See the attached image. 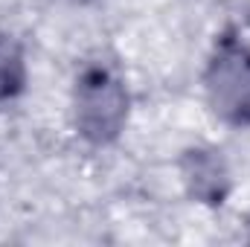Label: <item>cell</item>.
I'll use <instances>...</instances> for the list:
<instances>
[{"label": "cell", "mask_w": 250, "mask_h": 247, "mask_svg": "<svg viewBox=\"0 0 250 247\" xmlns=\"http://www.w3.org/2000/svg\"><path fill=\"white\" fill-rule=\"evenodd\" d=\"M128 114V93L108 62L87 64L76 82V125L93 143H108L120 134Z\"/></svg>", "instance_id": "6da1fadb"}, {"label": "cell", "mask_w": 250, "mask_h": 247, "mask_svg": "<svg viewBox=\"0 0 250 247\" xmlns=\"http://www.w3.org/2000/svg\"><path fill=\"white\" fill-rule=\"evenodd\" d=\"M207 87L212 108L236 125H250V50L236 38H221L209 73Z\"/></svg>", "instance_id": "7a4b0ae2"}, {"label": "cell", "mask_w": 250, "mask_h": 247, "mask_svg": "<svg viewBox=\"0 0 250 247\" xmlns=\"http://www.w3.org/2000/svg\"><path fill=\"white\" fill-rule=\"evenodd\" d=\"M184 175H187L189 192L207 204H221L227 192V175L218 157L212 151H187L184 157Z\"/></svg>", "instance_id": "3957f363"}, {"label": "cell", "mask_w": 250, "mask_h": 247, "mask_svg": "<svg viewBox=\"0 0 250 247\" xmlns=\"http://www.w3.org/2000/svg\"><path fill=\"white\" fill-rule=\"evenodd\" d=\"M23 59H21V50L12 38L0 35V99H9L15 96L21 87H23Z\"/></svg>", "instance_id": "277c9868"}]
</instances>
